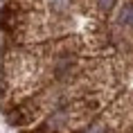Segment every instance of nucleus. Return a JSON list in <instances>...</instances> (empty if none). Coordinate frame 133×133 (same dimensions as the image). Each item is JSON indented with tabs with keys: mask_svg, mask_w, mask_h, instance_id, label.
Wrapping results in <instances>:
<instances>
[{
	"mask_svg": "<svg viewBox=\"0 0 133 133\" xmlns=\"http://www.w3.org/2000/svg\"><path fill=\"white\" fill-rule=\"evenodd\" d=\"M115 2H117V0H97V5H99V9H102V11H108Z\"/></svg>",
	"mask_w": 133,
	"mask_h": 133,
	"instance_id": "nucleus-3",
	"label": "nucleus"
},
{
	"mask_svg": "<svg viewBox=\"0 0 133 133\" xmlns=\"http://www.w3.org/2000/svg\"><path fill=\"white\" fill-rule=\"evenodd\" d=\"M72 0H48V7L52 9V11H56V14H61V11H65V9L70 7Z\"/></svg>",
	"mask_w": 133,
	"mask_h": 133,
	"instance_id": "nucleus-2",
	"label": "nucleus"
},
{
	"mask_svg": "<svg viewBox=\"0 0 133 133\" xmlns=\"http://www.w3.org/2000/svg\"><path fill=\"white\" fill-rule=\"evenodd\" d=\"M117 21H119V25H124V27H131L133 25V2H126L124 7H122Z\"/></svg>",
	"mask_w": 133,
	"mask_h": 133,
	"instance_id": "nucleus-1",
	"label": "nucleus"
},
{
	"mask_svg": "<svg viewBox=\"0 0 133 133\" xmlns=\"http://www.w3.org/2000/svg\"><path fill=\"white\" fill-rule=\"evenodd\" d=\"M86 133H106V129L104 126H92V129H88Z\"/></svg>",
	"mask_w": 133,
	"mask_h": 133,
	"instance_id": "nucleus-4",
	"label": "nucleus"
}]
</instances>
